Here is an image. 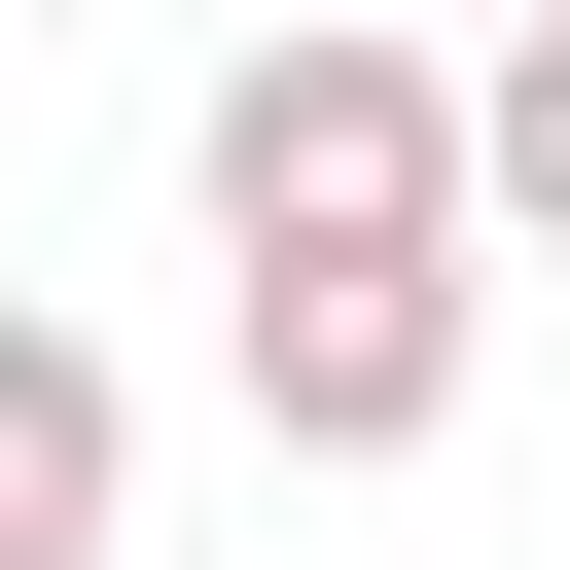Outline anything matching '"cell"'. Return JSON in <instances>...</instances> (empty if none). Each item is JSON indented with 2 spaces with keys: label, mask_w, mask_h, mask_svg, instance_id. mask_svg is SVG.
I'll return each mask as SVG.
<instances>
[{
  "label": "cell",
  "mask_w": 570,
  "mask_h": 570,
  "mask_svg": "<svg viewBox=\"0 0 570 570\" xmlns=\"http://www.w3.org/2000/svg\"><path fill=\"white\" fill-rule=\"evenodd\" d=\"M214 249H249V285H321V249H463V71L356 36V0H285V36L214 71Z\"/></svg>",
  "instance_id": "obj_1"
},
{
  "label": "cell",
  "mask_w": 570,
  "mask_h": 570,
  "mask_svg": "<svg viewBox=\"0 0 570 570\" xmlns=\"http://www.w3.org/2000/svg\"><path fill=\"white\" fill-rule=\"evenodd\" d=\"M463 285H499V249H321V285H249V428H285V463H428V428H463Z\"/></svg>",
  "instance_id": "obj_2"
},
{
  "label": "cell",
  "mask_w": 570,
  "mask_h": 570,
  "mask_svg": "<svg viewBox=\"0 0 570 570\" xmlns=\"http://www.w3.org/2000/svg\"><path fill=\"white\" fill-rule=\"evenodd\" d=\"M107 499H142V392L71 321H0V570H107Z\"/></svg>",
  "instance_id": "obj_3"
},
{
  "label": "cell",
  "mask_w": 570,
  "mask_h": 570,
  "mask_svg": "<svg viewBox=\"0 0 570 570\" xmlns=\"http://www.w3.org/2000/svg\"><path fill=\"white\" fill-rule=\"evenodd\" d=\"M463 249H570V0L463 71Z\"/></svg>",
  "instance_id": "obj_4"
}]
</instances>
